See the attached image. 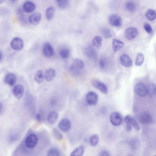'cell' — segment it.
<instances>
[{
	"label": "cell",
	"mask_w": 156,
	"mask_h": 156,
	"mask_svg": "<svg viewBox=\"0 0 156 156\" xmlns=\"http://www.w3.org/2000/svg\"><path fill=\"white\" fill-rule=\"evenodd\" d=\"M84 67L83 62L78 59H75L69 68V72L73 76H77Z\"/></svg>",
	"instance_id": "cell-1"
},
{
	"label": "cell",
	"mask_w": 156,
	"mask_h": 156,
	"mask_svg": "<svg viewBox=\"0 0 156 156\" xmlns=\"http://www.w3.org/2000/svg\"><path fill=\"white\" fill-rule=\"evenodd\" d=\"M38 141V138L37 136L34 134H31L26 138L25 145L29 148H33L36 146Z\"/></svg>",
	"instance_id": "cell-2"
},
{
	"label": "cell",
	"mask_w": 156,
	"mask_h": 156,
	"mask_svg": "<svg viewBox=\"0 0 156 156\" xmlns=\"http://www.w3.org/2000/svg\"><path fill=\"white\" fill-rule=\"evenodd\" d=\"M134 90L137 94L140 97H145L148 94L147 87L143 83L137 84L135 86Z\"/></svg>",
	"instance_id": "cell-3"
},
{
	"label": "cell",
	"mask_w": 156,
	"mask_h": 156,
	"mask_svg": "<svg viewBox=\"0 0 156 156\" xmlns=\"http://www.w3.org/2000/svg\"><path fill=\"white\" fill-rule=\"evenodd\" d=\"M86 100L89 105L95 106L97 104L98 102V95L94 92L90 91L87 94L86 96Z\"/></svg>",
	"instance_id": "cell-4"
},
{
	"label": "cell",
	"mask_w": 156,
	"mask_h": 156,
	"mask_svg": "<svg viewBox=\"0 0 156 156\" xmlns=\"http://www.w3.org/2000/svg\"><path fill=\"white\" fill-rule=\"evenodd\" d=\"M138 31L137 28L134 27H130L126 29L124 32V36L128 40H132L138 36Z\"/></svg>",
	"instance_id": "cell-5"
},
{
	"label": "cell",
	"mask_w": 156,
	"mask_h": 156,
	"mask_svg": "<svg viewBox=\"0 0 156 156\" xmlns=\"http://www.w3.org/2000/svg\"><path fill=\"white\" fill-rule=\"evenodd\" d=\"M110 121L113 126H119L122 123L123 118L119 113L114 112L112 113L110 116Z\"/></svg>",
	"instance_id": "cell-6"
},
{
	"label": "cell",
	"mask_w": 156,
	"mask_h": 156,
	"mask_svg": "<svg viewBox=\"0 0 156 156\" xmlns=\"http://www.w3.org/2000/svg\"><path fill=\"white\" fill-rule=\"evenodd\" d=\"M71 126V121L66 118L62 119L58 124V127L60 129L65 132H67L70 130Z\"/></svg>",
	"instance_id": "cell-7"
},
{
	"label": "cell",
	"mask_w": 156,
	"mask_h": 156,
	"mask_svg": "<svg viewBox=\"0 0 156 156\" xmlns=\"http://www.w3.org/2000/svg\"><path fill=\"white\" fill-rule=\"evenodd\" d=\"M11 46L12 48L14 50H21L23 49L24 47L23 41L20 38H14L11 41Z\"/></svg>",
	"instance_id": "cell-8"
},
{
	"label": "cell",
	"mask_w": 156,
	"mask_h": 156,
	"mask_svg": "<svg viewBox=\"0 0 156 156\" xmlns=\"http://www.w3.org/2000/svg\"><path fill=\"white\" fill-rule=\"evenodd\" d=\"M109 21L112 26L116 27H120L123 23L122 18L116 14L110 15L109 18Z\"/></svg>",
	"instance_id": "cell-9"
},
{
	"label": "cell",
	"mask_w": 156,
	"mask_h": 156,
	"mask_svg": "<svg viewBox=\"0 0 156 156\" xmlns=\"http://www.w3.org/2000/svg\"><path fill=\"white\" fill-rule=\"evenodd\" d=\"M43 52L44 55L47 57H51L55 54V51L53 48L49 43H46L44 44L43 48Z\"/></svg>",
	"instance_id": "cell-10"
},
{
	"label": "cell",
	"mask_w": 156,
	"mask_h": 156,
	"mask_svg": "<svg viewBox=\"0 0 156 156\" xmlns=\"http://www.w3.org/2000/svg\"><path fill=\"white\" fill-rule=\"evenodd\" d=\"M119 61L121 65L124 67L130 68L133 65L131 59L127 55L123 54L121 55Z\"/></svg>",
	"instance_id": "cell-11"
},
{
	"label": "cell",
	"mask_w": 156,
	"mask_h": 156,
	"mask_svg": "<svg viewBox=\"0 0 156 156\" xmlns=\"http://www.w3.org/2000/svg\"><path fill=\"white\" fill-rule=\"evenodd\" d=\"M93 85L97 88L105 95H107L108 92V89L107 86L103 82L99 80H95L92 82Z\"/></svg>",
	"instance_id": "cell-12"
},
{
	"label": "cell",
	"mask_w": 156,
	"mask_h": 156,
	"mask_svg": "<svg viewBox=\"0 0 156 156\" xmlns=\"http://www.w3.org/2000/svg\"><path fill=\"white\" fill-rule=\"evenodd\" d=\"M41 14L39 12H36L31 15L29 17V22L33 25H37L40 22L41 19Z\"/></svg>",
	"instance_id": "cell-13"
},
{
	"label": "cell",
	"mask_w": 156,
	"mask_h": 156,
	"mask_svg": "<svg viewBox=\"0 0 156 156\" xmlns=\"http://www.w3.org/2000/svg\"><path fill=\"white\" fill-rule=\"evenodd\" d=\"M17 80L15 75L13 73H9L7 74L4 79L5 82L8 85L12 86L15 84Z\"/></svg>",
	"instance_id": "cell-14"
},
{
	"label": "cell",
	"mask_w": 156,
	"mask_h": 156,
	"mask_svg": "<svg viewBox=\"0 0 156 156\" xmlns=\"http://www.w3.org/2000/svg\"><path fill=\"white\" fill-rule=\"evenodd\" d=\"M36 9L35 5L33 2L27 1L23 5V10L26 13H30L33 12Z\"/></svg>",
	"instance_id": "cell-15"
},
{
	"label": "cell",
	"mask_w": 156,
	"mask_h": 156,
	"mask_svg": "<svg viewBox=\"0 0 156 156\" xmlns=\"http://www.w3.org/2000/svg\"><path fill=\"white\" fill-rule=\"evenodd\" d=\"M13 93L14 96L18 99H20L23 96L24 92V88L21 85H16L13 88Z\"/></svg>",
	"instance_id": "cell-16"
},
{
	"label": "cell",
	"mask_w": 156,
	"mask_h": 156,
	"mask_svg": "<svg viewBox=\"0 0 156 156\" xmlns=\"http://www.w3.org/2000/svg\"><path fill=\"white\" fill-rule=\"evenodd\" d=\"M84 53L85 56L90 59L95 58L97 56L95 50L91 46H88L85 48Z\"/></svg>",
	"instance_id": "cell-17"
},
{
	"label": "cell",
	"mask_w": 156,
	"mask_h": 156,
	"mask_svg": "<svg viewBox=\"0 0 156 156\" xmlns=\"http://www.w3.org/2000/svg\"><path fill=\"white\" fill-rule=\"evenodd\" d=\"M139 119L141 123L145 124H148L152 122V118L150 114L145 112L143 113L140 115Z\"/></svg>",
	"instance_id": "cell-18"
},
{
	"label": "cell",
	"mask_w": 156,
	"mask_h": 156,
	"mask_svg": "<svg viewBox=\"0 0 156 156\" xmlns=\"http://www.w3.org/2000/svg\"><path fill=\"white\" fill-rule=\"evenodd\" d=\"M56 75V72L54 69H48L46 71L44 74L45 79L48 81H51L54 78Z\"/></svg>",
	"instance_id": "cell-19"
},
{
	"label": "cell",
	"mask_w": 156,
	"mask_h": 156,
	"mask_svg": "<svg viewBox=\"0 0 156 156\" xmlns=\"http://www.w3.org/2000/svg\"><path fill=\"white\" fill-rule=\"evenodd\" d=\"M125 122H128L131 124L132 127H133L137 131H139L140 127L136 121L130 115H127L125 117L124 119Z\"/></svg>",
	"instance_id": "cell-20"
},
{
	"label": "cell",
	"mask_w": 156,
	"mask_h": 156,
	"mask_svg": "<svg viewBox=\"0 0 156 156\" xmlns=\"http://www.w3.org/2000/svg\"><path fill=\"white\" fill-rule=\"evenodd\" d=\"M59 117L58 113L55 111L50 112L48 115L47 120L50 124L54 123L58 120Z\"/></svg>",
	"instance_id": "cell-21"
},
{
	"label": "cell",
	"mask_w": 156,
	"mask_h": 156,
	"mask_svg": "<svg viewBox=\"0 0 156 156\" xmlns=\"http://www.w3.org/2000/svg\"><path fill=\"white\" fill-rule=\"evenodd\" d=\"M124 43L119 40L113 39L112 42V47L113 51L116 53L120 50L123 46Z\"/></svg>",
	"instance_id": "cell-22"
},
{
	"label": "cell",
	"mask_w": 156,
	"mask_h": 156,
	"mask_svg": "<svg viewBox=\"0 0 156 156\" xmlns=\"http://www.w3.org/2000/svg\"><path fill=\"white\" fill-rule=\"evenodd\" d=\"M34 79L38 84H40L43 82L45 79L43 71L41 70L37 71L35 74Z\"/></svg>",
	"instance_id": "cell-23"
},
{
	"label": "cell",
	"mask_w": 156,
	"mask_h": 156,
	"mask_svg": "<svg viewBox=\"0 0 156 156\" xmlns=\"http://www.w3.org/2000/svg\"><path fill=\"white\" fill-rule=\"evenodd\" d=\"M102 39L100 36L95 37L92 40V44L97 49H100L102 45Z\"/></svg>",
	"instance_id": "cell-24"
},
{
	"label": "cell",
	"mask_w": 156,
	"mask_h": 156,
	"mask_svg": "<svg viewBox=\"0 0 156 156\" xmlns=\"http://www.w3.org/2000/svg\"><path fill=\"white\" fill-rule=\"evenodd\" d=\"M145 17L148 20L150 21L154 20L156 17L155 11L152 9L148 10L146 13Z\"/></svg>",
	"instance_id": "cell-25"
},
{
	"label": "cell",
	"mask_w": 156,
	"mask_h": 156,
	"mask_svg": "<svg viewBox=\"0 0 156 156\" xmlns=\"http://www.w3.org/2000/svg\"><path fill=\"white\" fill-rule=\"evenodd\" d=\"M55 11V8L53 7H50L46 11V16L47 19L50 21L53 19Z\"/></svg>",
	"instance_id": "cell-26"
},
{
	"label": "cell",
	"mask_w": 156,
	"mask_h": 156,
	"mask_svg": "<svg viewBox=\"0 0 156 156\" xmlns=\"http://www.w3.org/2000/svg\"><path fill=\"white\" fill-rule=\"evenodd\" d=\"M84 148L83 146L78 147L71 154V156H81L83 154Z\"/></svg>",
	"instance_id": "cell-27"
},
{
	"label": "cell",
	"mask_w": 156,
	"mask_h": 156,
	"mask_svg": "<svg viewBox=\"0 0 156 156\" xmlns=\"http://www.w3.org/2000/svg\"><path fill=\"white\" fill-rule=\"evenodd\" d=\"M59 56L62 58L66 59L69 56L70 51L67 48H63L59 50Z\"/></svg>",
	"instance_id": "cell-28"
},
{
	"label": "cell",
	"mask_w": 156,
	"mask_h": 156,
	"mask_svg": "<svg viewBox=\"0 0 156 156\" xmlns=\"http://www.w3.org/2000/svg\"><path fill=\"white\" fill-rule=\"evenodd\" d=\"M144 56L142 53H139L137 55L135 61V65L137 66H140L143 64L144 61Z\"/></svg>",
	"instance_id": "cell-29"
},
{
	"label": "cell",
	"mask_w": 156,
	"mask_h": 156,
	"mask_svg": "<svg viewBox=\"0 0 156 156\" xmlns=\"http://www.w3.org/2000/svg\"><path fill=\"white\" fill-rule=\"evenodd\" d=\"M56 1L58 6L61 9H65L68 5V0H57Z\"/></svg>",
	"instance_id": "cell-30"
},
{
	"label": "cell",
	"mask_w": 156,
	"mask_h": 156,
	"mask_svg": "<svg viewBox=\"0 0 156 156\" xmlns=\"http://www.w3.org/2000/svg\"><path fill=\"white\" fill-rule=\"evenodd\" d=\"M99 137L97 134H94L91 136L90 138V144L92 146H95L98 144Z\"/></svg>",
	"instance_id": "cell-31"
},
{
	"label": "cell",
	"mask_w": 156,
	"mask_h": 156,
	"mask_svg": "<svg viewBox=\"0 0 156 156\" xmlns=\"http://www.w3.org/2000/svg\"><path fill=\"white\" fill-rule=\"evenodd\" d=\"M148 94L151 96L156 95V85L153 83L149 84L147 88Z\"/></svg>",
	"instance_id": "cell-32"
},
{
	"label": "cell",
	"mask_w": 156,
	"mask_h": 156,
	"mask_svg": "<svg viewBox=\"0 0 156 156\" xmlns=\"http://www.w3.org/2000/svg\"><path fill=\"white\" fill-rule=\"evenodd\" d=\"M126 8L129 11L134 12L136 10V6L134 2H129L126 4Z\"/></svg>",
	"instance_id": "cell-33"
},
{
	"label": "cell",
	"mask_w": 156,
	"mask_h": 156,
	"mask_svg": "<svg viewBox=\"0 0 156 156\" xmlns=\"http://www.w3.org/2000/svg\"><path fill=\"white\" fill-rule=\"evenodd\" d=\"M60 155L59 151L57 149L52 148L50 149L47 153L48 156H59Z\"/></svg>",
	"instance_id": "cell-34"
},
{
	"label": "cell",
	"mask_w": 156,
	"mask_h": 156,
	"mask_svg": "<svg viewBox=\"0 0 156 156\" xmlns=\"http://www.w3.org/2000/svg\"><path fill=\"white\" fill-rule=\"evenodd\" d=\"M53 134L55 138L58 140H60L63 139V136L62 134L57 129H53Z\"/></svg>",
	"instance_id": "cell-35"
},
{
	"label": "cell",
	"mask_w": 156,
	"mask_h": 156,
	"mask_svg": "<svg viewBox=\"0 0 156 156\" xmlns=\"http://www.w3.org/2000/svg\"><path fill=\"white\" fill-rule=\"evenodd\" d=\"M103 34L106 38H110L112 37V34L110 30L108 28H104L103 30Z\"/></svg>",
	"instance_id": "cell-36"
},
{
	"label": "cell",
	"mask_w": 156,
	"mask_h": 156,
	"mask_svg": "<svg viewBox=\"0 0 156 156\" xmlns=\"http://www.w3.org/2000/svg\"><path fill=\"white\" fill-rule=\"evenodd\" d=\"M144 27L146 32L148 34H150L152 32V29L150 24L148 23H145L144 25Z\"/></svg>",
	"instance_id": "cell-37"
},
{
	"label": "cell",
	"mask_w": 156,
	"mask_h": 156,
	"mask_svg": "<svg viewBox=\"0 0 156 156\" xmlns=\"http://www.w3.org/2000/svg\"><path fill=\"white\" fill-rule=\"evenodd\" d=\"M99 65L101 68H105L106 65V62L105 59L103 58L100 59L99 62Z\"/></svg>",
	"instance_id": "cell-38"
},
{
	"label": "cell",
	"mask_w": 156,
	"mask_h": 156,
	"mask_svg": "<svg viewBox=\"0 0 156 156\" xmlns=\"http://www.w3.org/2000/svg\"><path fill=\"white\" fill-rule=\"evenodd\" d=\"M18 137V136L16 134H12L9 137L10 141L12 142H14L17 140Z\"/></svg>",
	"instance_id": "cell-39"
},
{
	"label": "cell",
	"mask_w": 156,
	"mask_h": 156,
	"mask_svg": "<svg viewBox=\"0 0 156 156\" xmlns=\"http://www.w3.org/2000/svg\"><path fill=\"white\" fill-rule=\"evenodd\" d=\"M126 123V130L127 131L129 132L132 129V126L129 122H127Z\"/></svg>",
	"instance_id": "cell-40"
},
{
	"label": "cell",
	"mask_w": 156,
	"mask_h": 156,
	"mask_svg": "<svg viewBox=\"0 0 156 156\" xmlns=\"http://www.w3.org/2000/svg\"><path fill=\"white\" fill-rule=\"evenodd\" d=\"M100 155L102 156H109L110 155L109 152L106 150L103 151L101 152Z\"/></svg>",
	"instance_id": "cell-41"
},
{
	"label": "cell",
	"mask_w": 156,
	"mask_h": 156,
	"mask_svg": "<svg viewBox=\"0 0 156 156\" xmlns=\"http://www.w3.org/2000/svg\"><path fill=\"white\" fill-rule=\"evenodd\" d=\"M3 110V106L2 103L0 102V115L2 113Z\"/></svg>",
	"instance_id": "cell-42"
},
{
	"label": "cell",
	"mask_w": 156,
	"mask_h": 156,
	"mask_svg": "<svg viewBox=\"0 0 156 156\" xmlns=\"http://www.w3.org/2000/svg\"><path fill=\"white\" fill-rule=\"evenodd\" d=\"M36 119L38 121H41L42 119L40 114H37L36 116Z\"/></svg>",
	"instance_id": "cell-43"
},
{
	"label": "cell",
	"mask_w": 156,
	"mask_h": 156,
	"mask_svg": "<svg viewBox=\"0 0 156 156\" xmlns=\"http://www.w3.org/2000/svg\"><path fill=\"white\" fill-rule=\"evenodd\" d=\"M3 54L0 51V62L2 60L3 58Z\"/></svg>",
	"instance_id": "cell-44"
},
{
	"label": "cell",
	"mask_w": 156,
	"mask_h": 156,
	"mask_svg": "<svg viewBox=\"0 0 156 156\" xmlns=\"http://www.w3.org/2000/svg\"><path fill=\"white\" fill-rule=\"evenodd\" d=\"M6 0H0V4H2L4 3Z\"/></svg>",
	"instance_id": "cell-45"
},
{
	"label": "cell",
	"mask_w": 156,
	"mask_h": 156,
	"mask_svg": "<svg viewBox=\"0 0 156 156\" xmlns=\"http://www.w3.org/2000/svg\"><path fill=\"white\" fill-rule=\"evenodd\" d=\"M10 1L12 2H16L17 0H10Z\"/></svg>",
	"instance_id": "cell-46"
},
{
	"label": "cell",
	"mask_w": 156,
	"mask_h": 156,
	"mask_svg": "<svg viewBox=\"0 0 156 156\" xmlns=\"http://www.w3.org/2000/svg\"><path fill=\"white\" fill-rule=\"evenodd\" d=\"M56 1H57V0H56Z\"/></svg>",
	"instance_id": "cell-47"
}]
</instances>
